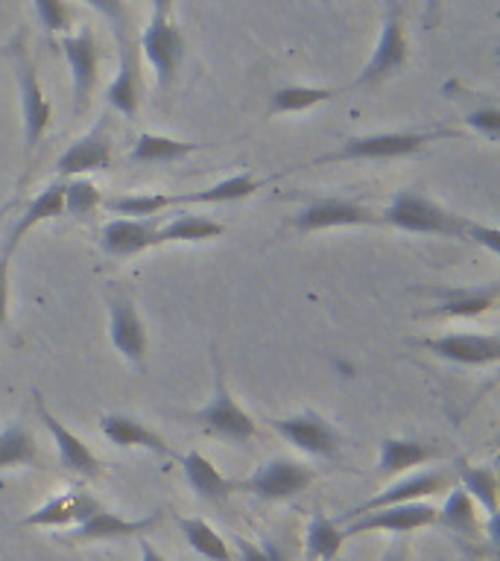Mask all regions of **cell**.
<instances>
[{
    "label": "cell",
    "mask_w": 500,
    "mask_h": 561,
    "mask_svg": "<svg viewBox=\"0 0 500 561\" xmlns=\"http://www.w3.org/2000/svg\"><path fill=\"white\" fill-rule=\"evenodd\" d=\"M138 547H140V561H167L161 552L149 543V535H140L138 538Z\"/></svg>",
    "instance_id": "cell-44"
},
{
    "label": "cell",
    "mask_w": 500,
    "mask_h": 561,
    "mask_svg": "<svg viewBox=\"0 0 500 561\" xmlns=\"http://www.w3.org/2000/svg\"><path fill=\"white\" fill-rule=\"evenodd\" d=\"M12 468H44V456L38 450L33 430L24 421H12L9 427L0 430V471Z\"/></svg>",
    "instance_id": "cell-27"
},
{
    "label": "cell",
    "mask_w": 500,
    "mask_h": 561,
    "mask_svg": "<svg viewBox=\"0 0 500 561\" xmlns=\"http://www.w3.org/2000/svg\"><path fill=\"white\" fill-rule=\"evenodd\" d=\"M293 231L302 237L325 231V228H349V226H384L380 214L363 205L357 199L345 196H319L296 210V217L289 219Z\"/></svg>",
    "instance_id": "cell-5"
},
{
    "label": "cell",
    "mask_w": 500,
    "mask_h": 561,
    "mask_svg": "<svg viewBox=\"0 0 500 561\" xmlns=\"http://www.w3.org/2000/svg\"><path fill=\"white\" fill-rule=\"evenodd\" d=\"M436 524L451 529L454 535L474 541L480 535V520H477V503L465 494L463 485H451L442 508H436Z\"/></svg>",
    "instance_id": "cell-30"
},
{
    "label": "cell",
    "mask_w": 500,
    "mask_h": 561,
    "mask_svg": "<svg viewBox=\"0 0 500 561\" xmlns=\"http://www.w3.org/2000/svg\"><path fill=\"white\" fill-rule=\"evenodd\" d=\"M59 47L70 68L73 114H86L91 96H94L96 79H100V47H96L94 30L86 24L77 35H61Z\"/></svg>",
    "instance_id": "cell-15"
},
{
    "label": "cell",
    "mask_w": 500,
    "mask_h": 561,
    "mask_svg": "<svg viewBox=\"0 0 500 561\" xmlns=\"http://www.w3.org/2000/svg\"><path fill=\"white\" fill-rule=\"evenodd\" d=\"M105 208L117 214V217L129 219H149L173 208V193H135V196H114L103 202Z\"/></svg>",
    "instance_id": "cell-35"
},
{
    "label": "cell",
    "mask_w": 500,
    "mask_h": 561,
    "mask_svg": "<svg viewBox=\"0 0 500 561\" xmlns=\"http://www.w3.org/2000/svg\"><path fill=\"white\" fill-rule=\"evenodd\" d=\"M103 205V193L96 191V184L86 175L65 179V214L86 219Z\"/></svg>",
    "instance_id": "cell-36"
},
{
    "label": "cell",
    "mask_w": 500,
    "mask_h": 561,
    "mask_svg": "<svg viewBox=\"0 0 500 561\" xmlns=\"http://www.w3.org/2000/svg\"><path fill=\"white\" fill-rule=\"evenodd\" d=\"M410 345L428 351L433 357L456 363V366L482 368L495 366L500 359V336L498 333H442V336H419Z\"/></svg>",
    "instance_id": "cell-8"
},
{
    "label": "cell",
    "mask_w": 500,
    "mask_h": 561,
    "mask_svg": "<svg viewBox=\"0 0 500 561\" xmlns=\"http://www.w3.org/2000/svg\"><path fill=\"white\" fill-rule=\"evenodd\" d=\"M38 24L50 35H65L73 26V9L65 0H33Z\"/></svg>",
    "instance_id": "cell-37"
},
{
    "label": "cell",
    "mask_w": 500,
    "mask_h": 561,
    "mask_svg": "<svg viewBox=\"0 0 500 561\" xmlns=\"http://www.w3.org/2000/svg\"><path fill=\"white\" fill-rule=\"evenodd\" d=\"M380 561H412V550H410V538H404V535H395L389 547L384 550Z\"/></svg>",
    "instance_id": "cell-42"
},
{
    "label": "cell",
    "mask_w": 500,
    "mask_h": 561,
    "mask_svg": "<svg viewBox=\"0 0 500 561\" xmlns=\"http://www.w3.org/2000/svg\"><path fill=\"white\" fill-rule=\"evenodd\" d=\"M161 520H164V512H152V515H144V517H123L109 512L105 506H100L96 512H91L82 524L65 529V533H61V541L65 543L126 541V538L149 535L156 526H161Z\"/></svg>",
    "instance_id": "cell-11"
},
{
    "label": "cell",
    "mask_w": 500,
    "mask_h": 561,
    "mask_svg": "<svg viewBox=\"0 0 500 561\" xmlns=\"http://www.w3.org/2000/svg\"><path fill=\"white\" fill-rule=\"evenodd\" d=\"M158 217L149 219H129V217H114L103 226V237H100V249L103 254L114 257V261H129L135 254L156 249V234H158Z\"/></svg>",
    "instance_id": "cell-19"
},
{
    "label": "cell",
    "mask_w": 500,
    "mask_h": 561,
    "mask_svg": "<svg viewBox=\"0 0 500 561\" xmlns=\"http://www.w3.org/2000/svg\"><path fill=\"white\" fill-rule=\"evenodd\" d=\"M100 430L103 436L112 442L114 447H123V450H149V454L164 456V459H179L173 447L167 445L164 438L158 436L156 430L144 424L135 415H126V412H105L100 415Z\"/></svg>",
    "instance_id": "cell-21"
},
{
    "label": "cell",
    "mask_w": 500,
    "mask_h": 561,
    "mask_svg": "<svg viewBox=\"0 0 500 561\" xmlns=\"http://www.w3.org/2000/svg\"><path fill=\"white\" fill-rule=\"evenodd\" d=\"M33 412L35 419L42 421V427L50 433L53 445H56V454H59V465L65 471L77 473L82 480H100V477H103V462L96 459L94 450H91L77 433H70V430L47 410V403H44L38 389H33Z\"/></svg>",
    "instance_id": "cell-16"
},
{
    "label": "cell",
    "mask_w": 500,
    "mask_h": 561,
    "mask_svg": "<svg viewBox=\"0 0 500 561\" xmlns=\"http://www.w3.org/2000/svg\"><path fill=\"white\" fill-rule=\"evenodd\" d=\"M3 56L9 59V68L15 73L18 91H21V126H24V179L30 173L33 156L38 144H42L44 131L50 126L53 108L44 96L42 79H38V68H35L33 53H30V38L26 30H18L9 44L3 47ZM21 179V182H24Z\"/></svg>",
    "instance_id": "cell-1"
},
{
    "label": "cell",
    "mask_w": 500,
    "mask_h": 561,
    "mask_svg": "<svg viewBox=\"0 0 500 561\" xmlns=\"http://www.w3.org/2000/svg\"><path fill=\"white\" fill-rule=\"evenodd\" d=\"M451 485H454V473L442 471V468L410 473V477H401V480H395L393 485H386L384 491L372 494L366 503H357L354 508H349L345 515L337 517V524H349L354 517L366 515V512H375V508L398 506V503H419V500L433 497L439 491H447Z\"/></svg>",
    "instance_id": "cell-13"
},
{
    "label": "cell",
    "mask_w": 500,
    "mask_h": 561,
    "mask_svg": "<svg viewBox=\"0 0 500 561\" xmlns=\"http://www.w3.org/2000/svg\"><path fill=\"white\" fill-rule=\"evenodd\" d=\"M140 53L156 70V82L161 91L173 88L184 59V35L173 24V18H149L140 33Z\"/></svg>",
    "instance_id": "cell-14"
},
{
    "label": "cell",
    "mask_w": 500,
    "mask_h": 561,
    "mask_svg": "<svg viewBox=\"0 0 500 561\" xmlns=\"http://www.w3.org/2000/svg\"><path fill=\"white\" fill-rule=\"evenodd\" d=\"M436 506L430 503H398V506H384L366 515L354 517L345 524V538H354L360 533H393V535H410L412 529H424V526H436Z\"/></svg>",
    "instance_id": "cell-18"
},
{
    "label": "cell",
    "mask_w": 500,
    "mask_h": 561,
    "mask_svg": "<svg viewBox=\"0 0 500 561\" xmlns=\"http://www.w3.org/2000/svg\"><path fill=\"white\" fill-rule=\"evenodd\" d=\"M9 261L12 254H0V331L9 324Z\"/></svg>",
    "instance_id": "cell-41"
},
{
    "label": "cell",
    "mask_w": 500,
    "mask_h": 561,
    "mask_svg": "<svg viewBox=\"0 0 500 561\" xmlns=\"http://www.w3.org/2000/svg\"><path fill=\"white\" fill-rule=\"evenodd\" d=\"M442 450L433 445H424L419 438H401L389 436L380 442V456H377V477L380 480H393L398 473L410 471V468H419L424 462H433L439 459Z\"/></svg>",
    "instance_id": "cell-23"
},
{
    "label": "cell",
    "mask_w": 500,
    "mask_h": 561,
    "mask_svg": "<svg viewBox=\"0 0 500 561\" xmlns=\"http://www.w3.org/2000/svg\"><path fill=\"white\" fill-rule=\"evenodd\" d=\"M439 18H442V0H424V26L428 30L439 26Z\"/></svg>",
    "instance_id": "cell-43"
},
{
    "label": "cell",
    "mask_w": 500,
    "mask_h": 561,
    "mask_svg": "<svg viewBox=\"0 0 500 561\" xmlns=\"http://www.w3.org/2000/svg\"><path fill=\"white\" fill-rule=\"evenodd\" d=\"M342 543H345V533L340 524L325 515L322 508H316L305 533L307 561H333L340 556Z\"/></svg>",
    "instance_id": "cell-33"
},
{
    "label": "cell",
    "mask_w": 500,
    "mask_h": 561,
    "mask_svg": "<svg viewBox=\"0 0 500 561\" xmlns=\"http://www.w3.org/2000/svg\"><path fill=\"white\" fill-rule=\"evenodd\" d=\"M266 424L302 454L316 456V459H333L340 454V430L333 427L331 421H325L319 412L302 410L287 419H270Z\"/></svg>",
    "instance_id": "cell-10"
},
{
    "label": "cell",
    "mask_w": 500,
    "mask_h": 561,
    "mask_svg": "<svg viewBox=\"0 0 500 561\" xmlns=\"http://www.w3.org/2000/svg\"><path fill=\"white\" fill-rule=\"evenodd\" d=\"M380 219H384V226L407 231V234L454 237V240H468L474 226V219L459 217L454 210L442 208L436 199L416 191L395 193Z\"/></svg>",
    "instance_id": "cell-2"
},
{
    "label": "cell",
    "mask_w": 500,
    "mask_h": 561,
    "mask_svg": "<svg viewBox=\"0 0 500 561\" xmlns=\"http://www.w3.org/2000/svg\"><path fill=\"white\" fill-rule=\"evenodd\" d=\"M386 3V9H393V7H398V0H384Z\"/></svg>",
    "instance_id": "cell-46"
},
{
    "label": "cell",
    "mask_w": 500,
    "mask_h": 561,
    "mask_svg": "<svg viewBox=\"0 0 500 561\" xmlns=\"http://www.w3.org/2000/svg\"><path fill=\"white\" fill-rule=\"evenodd\" d=\"M82 3L94 9V12H100L105 21H112L121 47L123 44H132V12L126 9L123 0H82Z\"/></svg>",
    "instance_id": "cell-38"
},
{
    "label": "cell",
    "mask_w": 500,
    "mask_h": 561,
    "mask_svg": "<svg viewBox=\"0 0 500 561\" xmlns=\"http://www.w3.org/2000/svg\"><path fill=\"white\" fill-rule=\"evenodd\" d=\"M456 473H459V485L465 494L477 503V506L489 515H500L498 512V473L489 465H468L465 459H456Z\"/></svg>",
    "instance_id": "cell-31"
},
{
    "label": "cell",
    "mask_w": 500,
    "mask_h": 561,
    "mask_svg": "<svg viewBox=\"0 0 500 561\" xmlns=\"http://www.w3.org/2000/svg\"><path fill=\"white\" fill-rule=\"evenodd\" d=\"M105 103L114 112H121L123 117L135 121L140 112V70L138 59H135V44H123L121 47V70L117 77L109 82L105 91Z\"/></svg>",
    "instance_id": "cell-25"
},
{
    "label": "cell",
    "mask_w": 500,
    "mask_h": 561,
    "mask_svg": "<svg viewBox=\"0 0 500 561\" xmlns=\"http://www.w3.org/2000/svg\"><path fill=\"white\" fill-rule=\"evenodd\" d=\"M103 506L100 500L86 489H68L50 497L47 503L30 512L21 520V526H42V529H65V526L82 524L91 512Z\"/></svg>",
    "instance_id": "cell-20"
},
{
    "label": "cell",
    "mask_w": 500,
    "mask_h": 561,
    "mask_svg": "<svg viewBox=\"0 0 500 561\" xmlns=\"http://www.w3.org/2000/svg\"><path fill=\"white\" fill-rule=\"evenodd\" d=\"M465 123H468L474 131L486 135V140L498 144V138H500V108L495 103L477 105V108H471V112L465 114Z\"/></svg>",
    "instance_id": "cell-39"
},
{
    "label": "cell",
    "mask_w": 500,
    "mask_h": 561,
    "mask_svg": "<svg viewBox=\"0 0 500 561\" xmlns=\"http://www.w3.org/2000/svg\"><path fill=\"white\" fill-rule=\"evenodd\" d=\"M454 129H404V131H375V135H357L345 138L340 149L325 152L307 161V167L337 164V161H398V158L416 156L430 140L451 138Z\"/></svg>",
    "instance_id": "cell-3"
},
{
    "label": "cell",
    "mask_w": 500,
    "mask_h": 561,
    "mask_svg": "<svg viewBox=\"0 0 500 561\" xmlns=\"http://www.w3.org/2000/svg\"><path fill=\"white\" fill-rule=\"evenodd\" d=\"M114 161V135L112 117H100L91 129L70 144L56 161L59 179H73V175H88L96 170H109Z\"/></svg>",
    "instance_id": "cell-17"
},
{
    "label": "cell",
    "mask_w": 500,
    "mask_h": 561,
    "mask_svg": "<svg viewBox=\"0 0 500 561\" xmlns=\"http://www.w3.org/2000/svg\"><path fill=\"white\" fill-rule=\"evenodd\" d=\"M191 421L208 430L211 436L231 442V445H246V442H252L258 436V421L235 401L217 354H214V392H211L208 403L202 410L191 412Z\"/></svg>",
    "instance_id": "cell-4"
},
{
    "label": "cell",
    "mask_w": 500,
    "mask_h": 561,
    "mask_svg": "<svg viewBox=\"0 0 500 561\" xmlns=\"http://www.w3.org/2000/svg\"><path fill=\"white\" fill-rule=\"evenodd\" d=\"M407 56H410V42H407V33H404L401 7L386 9L375 50L368 56L366 68L360 70V77L354 79V88H372L386 82L407 65Z\"/></svg>",
    "instance_id": "cell-9"
},
{
    "label": "cell",
    "mask_w": 500,
    "mask_h": 561,
    "mask_svg": "<svg viewBox=\"0 0 500 561\" xmlns=\"http://www.w3.org/2000/svg\"><path fill=\"white\" fill-rule=\"evenodd\" d=\"M314 480V468L287 456H275L270 462L258 465L246 480H237V491H246L258 500H289L305 494Z\"/></svg>",
    "instance_id": "cell-6"
},
{
    "label": "cell",
    "mask_w": 500,
    "mask_h": 561,
    "mask_svg": "<svg viewBox=\"0 0 500 561\" xmlns=\"http://www.w3.org/2000/svg\"><path fill=\"white\" fill-rule=\"evenodd\" d=\"M196 149H205V144L196 140H179L170 135H156V131H144L135 140V147L129 149V164H175L182 158L193 156Z\"/></svg>",
    "instance_id": "cell-26"
},
{
    "label": "cell",
    "mask_w": 500,
    "mask_h": 561,
    "mask_svg": "<svg viewBox=\"0 0 500 561\" xmlns=\"http://www.w3.org/2000/svg\"><path fill=\"white\" fill-rule=\"evenodd\" d=\"M105 305H109V340H112L114 351L135 368H144L149 336L132 296L117 287H109Z\"/></svg>",
    "instance_id": "cell-7"
},
{
    "label": "cell",
    "mask_w": 500,
    "mask_h": 561,
    "mask_svg": "<svg viewBox=\"0 0 500 561\" xmlns=\"http://www.w3.org/2000/svg\"><path fill=\"white\" fill-rule=\"evenodd\" d=\"M333 96H340L337 88H314V85H284L272 94L266 114L281 117V114H298L314 108L319 103H331Z\"/></svg>",
    "instance_id": "cell-34"
},
{
    "label": "cell",
    "mask_w": 500,
    "mask_h": 561,
    "mask_svg": "<svg viewBox=\"0 0 500 561\" xmlns=\"http://www.w3.org/2000/svg\"><path fill=\"white\" fill-rule=\"evenodd\" d=\"M226 234V226L219 219H211L205 214H179L164 226H158L156 243H208Z\"/></svg>",
    "instance_id": "cell-29"
},
{
    "label": "cell",
    "mask_w": 500,
    "mask_h": 561,
    "mask_svg": "<svg viewBox=\"0 0 500 561\" xmlns=\"http://www.w3.org/2000/svg\"><path fill=\"white\" fill-rule=\"evenodd\" d=\"M175 526L182 529V538L188 541L196 556L208 561H235V552L226 543V538H219V533L208 520H202V517H182L175 515Z\"/></svg>",
    "instance_id": "cell-32"
},
{
    "label": "cell",
    "mask_w": 500,
    "mask_h": 561,
    "mask_svg": "<svg viewBox=\"0 0 500 561\" xmlns=\"http://www.w3.org/2000/svg\"><path fill=\"white\" fill-rule=\"evenodd\" d=\"M235 561H287L284 552L275 543H254L249 538H237L235 541Z\"/></svg>",
    "instance_id": "cell-40"
},
{
    "label": "cell",
    "mask_w": 500,
    "mask_h": 561,
    "mask_svg": "<svg viewBox=\"0 0 500 561\" xmlns=\"http://www.w3.org/2000/svg\"><path fill=\"white\" fill-rule=\"evenodd\" d=\"M179 462H182L184 480H188L191 491L205 503H226L237 491V480H228L226 473H219L217 465L200 450L179 456Z\"/></svg>",
    "instance_id": "cell-22"
},
{
    "label": "cell",
    "mask_w": 500,
    "mask_h": 561,
    "mask_svg": "<svg viewBox=\"0 0 500 561\" xmlns=\"http://www.w3.org/2000/svg\"><path fill=\"white\" fill-rule=\"evenodd\" d=\"M261 187L263 184L258 182L252 173H235V175H228V179H223V182L211 184V187H205V191L173 193V208H179V205H219V202H240L254 196Z\"/></svg>",
    "instance_id": "cell-28"
},
{
    "label": "cell",
    "mask_w": 500,
    "mask_h": 561,
    "mask_svg": "<svg viewBox=\"0 0 500 561\" xmlns=\"http://www.w3.org/2000/svg\"><path fill=\"white\" fill-rule=\"evenodd\" d=\"M152 18H170L173 15V0H149Z\"/></svg>",
    "instance_id": "cell-45"
},
{
    "label": "cell",
    "mask_w": 500,
    "mask_h": 561,
    "mask_svg": "<svg viewBox=\"0 0 500 561\" xmlns=\"http://www.w3.org/2000/svg\"><path fill=\"white\" fill-rule=\"evenodd\" d=\"M416 293L433 298V305L419 313L424 319H477L498 305L500 278L477 287H419Z\"/></svg>",
    "instance_id": "cell-12"
},
{
    "label": "cell",
    "mask_w": 500,
    "mask_h": 561,
    "mask_svg": "<svg viewBox=\"0 0 500 561\" xmlns=\"http://www.w3.org/2000/svg\"><path fill=\"white\" fill-rule=\"evenodd\" d=\"M56 217H65V179H56V182L47 184V187L21 210V217H18V222L12 226V231H9V240L7 245H3V252L15 254V249L21 245V240H24L30 228L42 226V222Z\"/></svg>",
    "instance_id": "cell-24"
}]
</instances>
